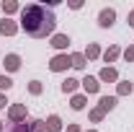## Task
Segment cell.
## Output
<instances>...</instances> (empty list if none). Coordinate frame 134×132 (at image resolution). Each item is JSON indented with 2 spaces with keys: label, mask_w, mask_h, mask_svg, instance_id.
<instances>
[{
  "label": "cell",
  "mask_w": 134,
  "mask_h": 132,
  "mask_svg": "<svg viewBox=\"0 0 134 132\" xmlns=\"http://www.w3.org/2000/svg\"><path fill=\"white\" fill-rule=\"evenodd\" d=\"M18 26L21 31L31 39H47V36H54V29H57V16L54 11H49L44 3H29L21 8L18 13Z\"/></svg>",
  "instance_id": "cell-1"
},
{
  "label": "cell",
  "mask_w": 134,
  "mask_h": 132,
  "mask_svg": "<svg viewBox=\"0 0 134 132\" xmlns=\"http://www.w3.org/2000/svg\"><path fill=\"white\" fill-rule=\"evenodd\" d=\"M5 116H8L10 124H23L29 119V109H26V104H10L5 109Z\"/></svg>",
  "instance_id": "cell-2"
},
{
  "label": "cell",
  "mask_w": 134,
  "mask_h": 132,
  "mask_svg": "<svg viewBox=\"0 0 134 132\" xmlns=\"http://www.w3.org/2000/svg\"><path fill=\"white\" fill-rule=\"evenodd\" d=\"M70 67H72V60H70L67 52H57V54L49 60V70L52 73H67Z\"/></svg>",
  "instance_id": "cell-3"
},
{
  "label": "cell",
  "mask_w": 134,
  "mask_h": 132,
  "mask_svg": "<svg viewBox=\"0 0 134 132\" xmlns=\"http://www.w3.org/2000/svg\"><path fill=\"white\" fill-rule=\"evenodd\" d=\"M10 132H47L44 119H26L23 124H10Z\"/></svg>",
  "instance_id": "cell-4"
},
{
  "label": "cell",
  "mask_w": 134,
  "mask_h": 132,
  "mask_svg": "<svg viewBox=\"0 0 134 132\" xmlns=\"http://www.w3.org/2000/svg\"><path fill=\"white\" fill-rule=\"evenodd\" d=\"M116 23V8H100L98 11V26L100 29H111Z\"/></svg>",
  "instance_id": "cell-5"
},
{
  "label": "cell",
  "mask_w": 134,
  "mask_h": 132,
  "mask_svg": "<svg viewBox=\"0 0 134 132\" xmlns=\"http://www.w3.org/2000/svg\"><path fill=\"white\" fill-rule=\"evenodd\" d=\"M0 62H3V67H5V73H18V70H21V65H23L18 52H8Z\"/></svg>",
  "instance_id": "cell-6"
},
{
  "label": "cell",
  "mask_w": 134,
  "mask_h": 132,
  "mask_svg": "<svg viewBox=\"0 0 134 132\" xmlns=\"http://www.w3.org/2000/svg\"><path fill=\"white\" fill-rule=\"evenodd\" d=\"M80 88H83L85 96H93V93H98V91H100V80L96 78V75H85L83 80H80Z\"/></svg>",
  "instance_id": "cell-7"
},
{
  "label": "cell",
  "mask_w": 134,
  "mask_h": 132,
  "mask_svg": "<svg viewBox=\"0 0 134 132\" xmlns=\"http://www.w3.org/2000/svg\"><path fill=\"white\" fill-rule=\"evenodd\" d=\"M49 44L57 52H67V49H70V44H72V39H70V34H57V31H54V36L49 39Z\"/></svg>",
  "instance_id": "cell-8"
},
{
  "label": "cell",
  "mask_w": 134,
  "mask_h": 132,
  "mask_svg": "<svg viewBox=\"0 0 134 132\" xmlns=\"http://www.w3.org/2000/svg\"><path fill=\"white\" fill-rule=\"evenodd\" d=\"M96 78H98L100 83H119V80H121V78H119V70H116L114 65H111V67L103 65V67H100V73L96 75Z\"/></svg>",
  "instance_id": "cell-9"
},
{
  "label": "cell",
  "mask_w": 134,
  "mask_h": 132,
  "mask_svg": "<svg viewBox=\"0 0 134 132\" xmlns=\"http://www.w3.org/2000/svg\"><path fill=\"white\" fill-rule=\"evenodd\" d=\"M18 31H21L18 21H13V18H0V36H16Z\"/></svg>",
  "instance_id": "cell-10"
},
{
  "label": "cell",
  "mask_w": 134,
  "mask_h": 132,
  "mask_svg": "<svg viewBox=\"0 0 134 132\" xmlns=\"http://www.w3.org/2000/svg\"><path fill=\"white\" fill-rule=\"evenodd\" d=\"M44 122H47V132H65V122L59 114H49Z\"/></svg>",
  "instance_id": "cell-11"
},
{
  "label": "cell",
  "mask_w": 134,
  "mask_h": 132,
  "mask_svg": "<svg viewBox=\"0 0 134 132\" xmlns=\"http://www.w3.org/2000/svg\"><path fill=\"white\" fill-rule=\"evenodd\" d=\"M77 88H80V80H77V78H72V75H70V78H65V80H62V85H59V91H62V93H67V96H75V93H77Z\"/></svg>",
  "instance_id": "cell-12"
},
{
  "label": "cell",
  "mask_w": 134,
  "mask_h": 132,
  "mask_svg": "<svg viewBox=\"0 0 134 132\" xmlns=\"http://www.w3.org/2000/svg\"><path fill=\"white\" fill-rule=\"evenodd\" d=\"M119 57H121V47H119V44H111L108 49H103V54H100V60L108 62V67H111V62H116Z\"/></svg>",
  "instance_id": "cell-13"
},
{
  "label": "cell",
  "mask_w": 134,
  "mask_h": 132,
  "mask_svg": "<svg viewBox=\"0 0 134 132\" xmlns=\"http://www.w3.org/2000/svg\"><path fill=\"white\" fill-rule=\"evenodd\" d=\"M83 54H85V60H88V62H93V60H100L103 49H100V44H98V42H90V44H88V47L83 49Z\"/></svg>",
  "instance_id": "cell-14"
},
{
  "label": "cell",
  "mask_w": 134,
  "mask_h": 132,
  "mask_svg": "<svg viewBox=\"0 0 134 132\" xmlns=\"http://www.w3.org/2000/svg\"><path fill=\"white\" fill-rule=\"evenodd\" d=\"M21 3H16V0H5L3 5H0V11H3V18H10V16H16V13H21Z\"/></svg>",
  "instance_id": "cell-15"
},
{
  "label": "cell",
  "mask_w": 134,
  "mask_h": 132,
  "mask_svg": "<svg viewBox=\"0 0 134 132\" xmlns=\"http://www.w3.org/2000/svg\"><path fill=\"white\" fill-rule=\"evenodd\" d=\"M116 106H119V99H116V93H114V96H100V99H98V109H103L106 114H108V111H114Z\"/></svg>",
  "instance_id": "cell-16"
},
{
  "label": "cell",
  "mask_w": 134,
  "mask_h": 132,
  "mask_svg": "<svg viewBox=\"0 0 134 132\" xmlns=\"http://www.w3.org/2000/svg\"><path fill=\"white\" fill-rule=\"evenodd\" d=\"M70 106H72V111H83L85 106H88V96H85V93H75V96H70Z\"/></svg>",
  "instance_id": "cell-17"
},
{
  "label": "cell",
  "mask_w": 134,
  "mask_h": 132,
  "mask_svg": "<svg viewBox=\"0 0 134 132\" xmlns=\"http://www.w3.org/2000/svg\"><path fill=\"white\" fill-rule=\"evenodd\" d=\"M134 93V83L132 80H119L116 83V99H121V96H132Z\"/></svg>",
  "instance_id": "cell-18"
},
{
  "label": "cell",
  "mask_w": 134,
  "mask_h": 132,
  "mask_svg": "<svg viewBox=\"0 0 134 132\" xmlns=\"http://www.w3.org/2000/svg\"><path fill=\"white\" fill-rule=\"evenodd\" d=\"M70 60H72V67H75V70H85V65H88V60H85L83 52H72Z\"/></svg>",
  "instance_id": "cell-19"
},
{
  "label": "cell",
  "mask_w": 134,
  "mask_h": 132,
  "mask_svg": "<svg viewBox=\"0 0 134 132\" xmlns=\"http://www.w3.org/2000/svg\"><path fill=\"white\" fill-rule=\"evenodd\" d=\"M88 119H90L93 124H100V122L106 119V111H103V109H98V106H93V109L88 111Z\"/></svg>",
  "instance_id": "cell-20"
},
{
  "label": "cell",
  "mask_w": 134,
  "mask_h": 132,
  "mask_svg": "<svg viewBox=\"0 0 134 132\" xmlns=\"http://www.w3.org/2000/svg\"><path fill=\"white\" fill-rule=\"evenodd\" d=\"M26 88H29L31 96H41V93H44V83H41V80H29Z\"/></svg>",
  "instance_id": "cell-21"
},
{
  "label": "cell",
  "mask_w": 134,
  "mask_h": 132,
  "mask_svg": "<svg viewBox=\"0 0 134 132\" xmlns=\"http://www.w3.org/2000/svg\"><path fill=\"white\" fill-rule=\"evenodd\" d=\"M13 88V78L10 75H0V93H8Z\"/></svg>",
  "instance_id": "cell-22"
},
{
  "label": "cell",
  "mask_w": 134,
  "mask_h": 132,
  "mask_svg": "<svg viewBox=\"0 0 134 132\" xmlns=\"http://www.w3.org/2000/svg\"><path fill=\"white\" fill-rule=\"evenodd\" d=\"M121 57H124L126 62H134V44H129L126 49H121Z\"/></svg>",
  "instance_id": "cell-23"
},
{
  "label": "cell",
  "mask_w": 134,
  "mask_h": 132,
  "mask_svg": "<svg viewBox=\"0 0 134 132\" xmlns=\"http://www.w3.org/2000/svg\"><path fill=\"white\" fill-rule=\"evenodd\" d=\"M67 8L70 11H80L83 8V0H67Z\"/></svg>",
  "instance_id": "cell-24"
},
{
  "label": "cell",
  "mask_w": 134,
  "mask_h": 132,
  "mask_svg": "<svg viewBox=\"0 0 134 132\" xmlns=\"http://www.w3.org/2000/svg\"><path fill=\"white\" fill-rule=\"evenodd\" d=\"M65 132H83V127H80V124H75V122H72V124H67V127H65Z\"/></svg>",
  "instance_id": "cell-25"
},
{
  "label": "cell",
  "mask_w": 134,
  "mask_h": 132,
  "mask_svg": "<svg viewBox=\"0 0 134 132\" xmlns=\"http://www.w3.org/2000/svg\"><path fill=\"white\" fill-rule=\"evenodd\" d=\"M8 106H10L8 96H5V93H0V109H8Z\"/></svg>",
  "instance_id": "cell-26"
},
{
  "label": "cell",
  "mask_w": 134,
  "mask_h": 132,
  "mask_svg": "<svg viewBox=\"0 0 134 132\" xmlns=\"http://www.w3.org/2000/svg\"><path fill=\"white\" fill-rule=\"evenodd\" d=\"M126 23H129V29H134V8L129 11V16H126Z\"/></svg>",
  "instance_id": "cell-27"
},
{
  "label": "cell",
  "mask_w": 134,
  "mask_h": 132,
  "mask_svg": "<svg viewBox=\"0 0 134 132\" xmlns=\"http://www.w3.org/2000/svg\"><path fill=\"white\" fill-rule=\"evenodd\" d=\"M83 132H98V130H96V127H90V130H83Z\"/></svg>",
  "instance_id": "cell-28"
},
{
  "label": "cell",
  "mask_w": 134,
  "mask_h": 132,
  "mask_svg": "<svg viewBox=\"0 0 134 132\" xmlns=\"http://www.w3.org/2000/svg\"><path fill=\"white\" fill-rule=\"evenodd\" d=\"M0 132H5V124H3V122H0Z\"/></svg>",
  "instance_id": "cell-29"
}]
</instances>
